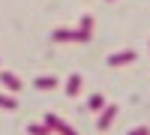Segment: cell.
Returning a JSON list of instances; mask_svg holds the SVG:
<instances>
[{"mask_svg": "<svg viewBox=\"0 0 150 135\" xmlns=\"http://www.w3.org/2000/svg\"><path fill=\"white\" fill-rule=\"evenodd\" d=\"M132 60H135V51H117V54L108 57V63L111 66H126V63H132Z\"/></svg>", "mask_w": 150, "mask_h": 135, "instance_id": "obj_1", "label": "cell"}, {"mask_svg": "<svg viewBox=\"0 0 150 135\" xmlns=\"http://www.w3.org/2000/svg\"><path fill=\"white\" fill-rule=\"evenodd\" d=\"M114 114H117V108H114V105H111V108H105V111H102V117H99V129H108V123L114 120Z\"/></svg>", "mask_w": 150, "mask_h": 135, "instance_id": "obj_2", "label": "cell"}, {"mask_svg": "<svg viewBox=\"0 0 150 135\" xmlns=\"http://www.w3.org/2000/svg\"><path fill=\"white\" fill-rule=\"evenodd\" d=\"M78 84H81L78 75H72V81H69V93H78Z\"/></svg>", "mask_w": 150, "mask_h": 135, "instance_id": "obj_3", "label": "cell"}, {"mask_svg": "<svg viewBox=\"0 0 150 135\" xmlns=\"http://www.w3.org/2000/svg\"><path fill=\"white\" fill-rule=\"evenodd\" d=\"M90 108H102V96H90Z\"/></svg>", "mask_w": 150, "mask_h": 135, "instance_id": "obj_4", "label": "cell"}, {"mask_svg": "<svg viewBox=\"0 0 150 135\" xmlns=\"http://www.w3.org/2000/svg\"><path fill=\"white\" fill-rule=\"evenodd\" d=\"M129 135H150V129H147V126H138V129H132Z\"/></svg>", "mask_w": 150, "mask_h": 135, "instance_id": "obj_5", "label": "cell"}, {"mask_svg": "<svg viewBox=\"0 0 150 135\" xmlns=\"http://www.w3.org/2000/svg\"><path fill=\"white\" fill-rule=\"evenodd\" d=\"M3 81H6V87H18V81L12 78V75H3Z\"/></svg>", "mask_w": 150, "mask_h": 135, "instance_id": "obj_6", "label": "cell"}]
</instances>
